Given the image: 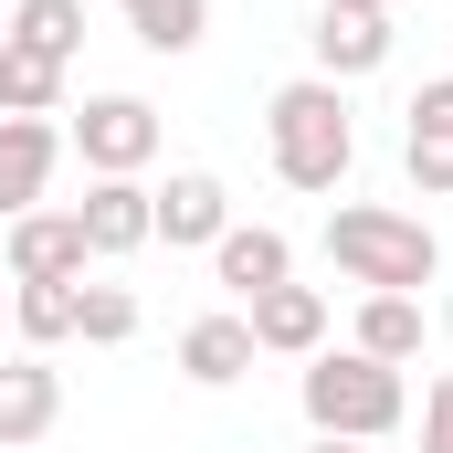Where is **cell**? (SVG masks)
Masks as SVG:
<instances>
[{
  "mask_svg": "<svg viewBox=\"0 0 453 453\" xmlns=\"http://www.w3.org/2000/svg\"><path fill=\"white\" fill-rule=\"evenodd\" d=\"M422 453H453V369L422 390Z\"/></svg>",
  "mask_w": 453,
  "mask_h": 453,
  "instance_id": "cell-22",
  "label": "cell"
},
{
  "mask_svg": "<svg viewBox=\"0 0 453 453\" xmlns=\"http://www.w3.org/2000/svg\"><path fill=\"white\" fill-rule=\"evenodd\" d=\"M242 327H253L264 358H317V348H327V296H317V285H264V296L242 306Z\"/></svg>",
  "mask_w": 453,
  "mask_h": 453,
  "instance_id": "cell-8",
  "label": "cell"
},
{
  "mask_svg": "<svg viewBox=\"0 0 453 453\" xmlns=\"http://www.w3.org/2000/svg\"><path fill=\"white\" fill-rule=\"evenodd\" d=\"M53 158H64V127H53V116H0V222L42 211Z\"/></svg>",
  "mask_w": 453,
  "mask_h": 453,
  "instance_id": "cell-6",
  "label": "cell"
},
{
  "mask_svg": "<svg viewBox=\"0 0 453 453\" xmlns=\"http://www.w3.org/2000/svg\"><path fill=\"white\" fill-rule=\"evenodd\" d=\"M306 42H317V74H327V85H358V74L390 64V11H338V0H327Z\"/></svg>",
  "mask_w": 453,
  "mask_h": 453,
  "instance_id": "cell-10",
  "label": "cell"
},
{
  "mask_svg": "<svg viewBox=\"0 0 453 453\" xmlns=\"http://www.w3.org/2000/svg\"><path fill=\"white\" fill-rule=\"evenodd\" d=\"M64 137L85 148L96 180H137V169L158 158V106H148V96H85V116H74Z\"/></svg>",
  "mask_w": 453,
  "mask_h": 453,
  "instance_id": "cell-4",
  "label": "cell"
},
{
  "mask_svg": "<svg viewBox=\"0 0 453 453\" xmlns=\"http://www.w3.org/2000/svg\"><path fill=\"white\" fill-rule=\"evenodd\" d=\"M411 127H401V137H453V74H433V85H422V96H411Z\"/></svg>",
  "mask_w": 453,
  "mask_h": 453,
  "instance_id": "cell-21",
  "label": "cell"
},
{
  "mask_svg": "<svg viewBox=\"0 0 453 453\" xmlns=\"http://www.w3.org/2000/svg\"><path fill=\"white\" fill-rule=\"evenodd\" d=\"M0 327H11V296H0Z\"/></svg>",
  "mask_w": 453,
  "mask_h": 453,
  "instance_id": "cell-26",
  "label": "cell"
},
{
  "mask_svg": "<svg viewBox=\"0 0 453 453\" xmlns=\"http://www.w3.org/2000/svg\"><path fill=\"white\" fill-rule=\"evenodd\" d=\"M64 422V380L42 369V348H21V358H0V453L42 443Z\"/></svg>",
  "mask_w": 453,
  "mask_h": 453,
  "instance_id": "cell-9",
  "label": "cell"
},
{
  "mask_svg": "<svg viewBox=\"0 0 453 453\" xmlns=\"http://www.w3.org/2000/svg\"><path fill=\"white\" fill-rule=\"evenodd\" d=\"M401 169L422 201H453V137H401Z\"/></svg>",
  "mask_w": 453,
  "mask_h": 453,
  "instance_id": "cell-20",
  "label": "cell"
},
{
  "mask_svg": "<svg viewBox=\"0 0 453 453\" xmlns=\"http://www.w3.org/2000/svg\"><path fill=\"white\" fill-rule=\"evenodd\" d=\"M211 274L253 306L264 285H296V242H285V232H264V222H232L222 242H211Z\"/></svg>",
  "mask_w": 453,
  "mask_h": 453,
  "instance_id": "cell-12",
  "label": "cell"
},
{
  "mask_svg": "<svg viewBox=\"0 0 453 453\" xmlns=\"http://www.w3.org/2000/svg\"><path fill=\"white\" fill-rule=\"evenodd\" d=\"M443 338H453V296H443Z\"/></svg>",
  "mask_w": 453,
  "mask_h": 453,
  "instance_id": "cell-25",
  "label": "cell"
},
{
  "mask_svg": "<svg viewBox=\"0 0 453 453\" xmlns=\"http://www.w3.org/2000/svg\"><path fill=\"white\" fill-rule=\"evenodd\" d=\"M296 401H306V433H338V443H390L401 411H411L401 369L390 358H358V348H317L306 380H296Z\"/></svg>",
  "mask_w": 453,
  "mask_h": 453,
  "instance_id": "cell-3",
  "label": "cell"
},
{
  "mask_svg": "<svg viewBox=\"0 0 453 453\" xmlns=\"http://www.w3.org/2000/svg\"><path fill=\"white\" fill-rule=\"evenodd\" d=\"M85 222L74 211H21L11 222V285H85Z\"/></svg>",
  "mask_w": 453,
  "mask_h": 453,
  "instance_id": "cell-7",
  "label": "cell"
},
{
  "mask_svg": "<svg viewBox=\"0 0 453 453\" xmlns=\"http://www.w3.org/2000/svg\"><path fill=\"white\" fill-rule=\"evenodd\" d=\"M253 358H264V348H253V327H242V306H232V317H190V327H180V380H201V390H232Z\"/></svg>",
  "mask_w": 453,
  "mask_h": 453,
  "instance_id": "cell-13",
  "label": "cell"
},
{
  "mask_svg": "<svg viewBox=\"0 0 453 453\" xmlns=\"http://www.w3.org/2000/svg\"><path fill=\"white\" fill-rule=\"evenodd\" d=\"M148 222H158L169 253H211V242L232 232V190L211 180V169H169V190H148Z\"/></svg>",
  "mask_w": 453,
  "mask_h": 453,
  "instance_id": "cell-5",
  "label": "cell"
},
{
  "mask_svg": "<svg viewBox=\"0 0 453 453\" xmlns=\"http://www.w3.org/2000/svg\"><path fill=\"white\" fill-rule=\"evenodd\" d=\"M348 348H358V358H390V369H401V358H422V296H369Z\"/></svg>",
  "mask_w": 453,
  "mask_h": 453,
  "instance_id": "cell-17",
  "label": "cell"
},
{
  "mask_svg": "<svg viewBox=\"0 0 453 453\" xmlns=\"http://www.w3.org/2000/svg\"><path fill=\"white\" fill-rule=\"evenodd\" d=\"M74 222H85V253H96V264L158 242V222H148V180H96V190L74 201Z\"/></svg>",
  "mask_w": 453,
  "mask_h": 453,
  "instance_id": "cell-11",
  "label": "cell"
},
{
  "mask_svg": "<svg viewBox=\"0 0 453 453\" xmlns=\"http://www.w3.org/2000/svg\"><path fill=\"white\" fill-rule=\"evenodd\" d=\"M116 11H127V32H137L148 53H169V64L201 53V32H211V0H116Z\"/></svg>",
  "mask_w": 453,
  "mask_h": 453,
  "instance_id": "cell-15",
  "label": "cell"
},
{
  "mask_svg": "<svg viewBox=\"0 0 453 453\" xmlns=\"http://www.w3.org/2000/svg\"><path fill=\"white\" fill-rule=\"evenodd\" d=\"M0 32H11V11H0Z\"/></svg>",
  "mask_w": 453,
  "mask_h": 453,
  "instance_id": "cell-27",
  "label": "cell"
},
{
  "mask_svg": "<svg viewBox=\"0 0 453 453\" xmlns=\"http://www.w3.org/2000/svg\"><path fill=\"white\" fill-rule=\"evenodd\" d=\"M327 264L369 296H422L443 274V232L422 211H390V201H338L327 211Z\"/></svg>",
  "mask_w": 453,
  "mask_h": 453,
  "instance_id": "cell-2",
  "label": "cell"
},
{
  "mask_svg": "<svg viewBox=\"0 0 453 453\" xmlns=\"http://www.w3.org/2000/svg\"><path fill=\"white\" fill-rule=\"evenodd\" d=\"M338 11H401V0H338Z\"/></svg>",
  "mask_w": 453,
  "mask_h": 453,
  "instance_id": "cell-24",
  "label": "cell"
},
{
  "mask_svg": "<svg viewBox=\"0 0 453 453\" xmlns=\"http://www.w3.org/2000/svg\"><path fill=\"white\" fill-rule=\"evenodd\" d=\"M11 42L74 74V53H85V0H11Z\"/></svg>",
  "mask_w": 453,
  "mask_h": 453,
  "instance_id": "cell-14",
  "label": "cell"
},
{
  "mask_svg": "<svg viewBox=\"0 0 453 453\" xmlns=\"http://www.w3.org/2000/svg\"><path fill=\"white\" fill-rule=\"evenodd\" d=\"M11 338L21 348H64L74 338V285H11Z\"/></svg>",
  "mask_w": 453,
  "mask_h": 453,
  "instance_id": "cell-18",
  "label": "cell"
},
{
  "mask_svg": "<svg viewBox=\"0 0 453 453\" xmlns=\"http://www.w3.org/2000/svg\"><path fill=\"white\" fill-rule=\"evenodd\" d=\"M306 453H369V443H338V433H317V443H306Z\"/></svg>",
  "mask_w": 453,
  "mask_h": 453,
  "instance_id": "cell-23",
  "label": "cell"
},
{
  "mask_svg": "<svg viewBox=\"0 0 453 453\" xmlns=\"http://www.w3.org/2000/svg\"><path fill=\"white\" fill-rule=\"evenodd\" d=\"M74 338L85 348H127L137 338V296L127 285H74Z\"/></svg>",
  "mask_w": 453,
  "mask_h": 453,
  "instance_id": "cell-19",
  "label": "cell"
},
{
  "mask_svg": "<svg viewBox=\"0 0 453 453\" xmlns=\"http://www.w3.org/2000/svg\"><path fill=\"white\" fill-rule=\"evenodd\" d=\"M264 148H274V180H285V190H338L348 169H358L348 85H327V74L274 85V106H264Z\"/></svg>",
  "mask_w": 453,
  "mask_h": 453,
  "instance_id": "cell-1",
  "label": "cell"
},
{
  "mask_svg": "<svg viewBox=\"0 0 453 453\" xmlns=\"http://www.w3.org/2000/svg\"><path fill=\"white\" fill-rule=\"evenodd\" d=\"M0 116H64V64L21 53L11 32H0Z\"/></svg>",
  "mask_w": 453,
  "mask_h": 453,
  "instance_id": "cell-16",
  "label": "cell"
}]
</instances>
